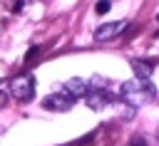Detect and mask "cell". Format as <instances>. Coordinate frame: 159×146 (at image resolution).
Segmentation results:
<instances>
[{"mask_svg":"<svg viewBox=\"0 0 159 146\" xmlns=\"http://www.w3.org/2000/svg\"><path fill=\"white\" fill-rule=\"evenodd\" d=\"M154 84L149 82V79H142V77H137V79H132V82H124L122 87H119V97L127 101V104H132V106H139V104H149L152 99H154Z\"/></svg>","mask_w":159,"mask_h":146,"instance_id":"6da1fadb","label":"cell"},{"mask_svg":"<svg viewBox=\"0 0 159 146\" xmlns=\"http://www.w3.org/2000/svg\"><path fill=\"white\" fill-rule=\"evenodd\" d=\"M10 94L17 101H30L35 97V79L30 74H17L10 79Z\"/></svg>","mask_w":159,"mask_h":146,"instance_id":"7a4b0ae2","label":"cell"},{"mask_svg":"<svg viewBox=\"0 0 159 146\" xmlns=\"http://www.w3.org/2000/svg\"><path fill=\"white\" fill-rule=\"evenodd\" d=\"M42 106L50 109V111H70V109L75 106V97H70L65 89H60V92H55V94H47V97L42 99Z\"/></svg>","mask_w":159,"mask_h":146,"instance_id":"3957f363","label":"cell"},{"mask_svg":"<svg viewBox=\"0 0 159 146\" xmlns=\"http://www.w3.org/2000/svg\"><path fill=\"white\" fill-rule=\"evenodd\" d=\"M124 27H127V20H117V22H104L102 27H97V30H94V40H97V42H107V40L117 37L119 32H124Z\"/></svg>","mask_w":159,"mask_h":146,"instance_id":"277c9868","label":"cell"},{"mask_svg":"<svg viewBox=\"0 0 159 146\" xmlns=\"http://www.w3.org/2000/svg\"><path fill=\"white\" fill-rule=\"evenodd\" d=\"M84 99H87L89 109H94V111H97V109H104V106L109 104V99H112V97L107 94V89H102V92H99V87H89V92H87V97H84Z\"/></svg>","mask_w":159,"mask_h":146,"instance_id":"5b68a950","label":"cell"},{"mask_svg":"<svg viewBox=\"0 0 159 146\" xmlns=\"http://www.w3.org/2000/svg\"><path fill=\"white\" fill-rule=\"evenodd\" d=\"M62 89L70 94V97H75V99H80V97H87V92H89V82H84V79H67L65 84H62Z\"/></svg>","mask_w":159,"mask_h":146,"instance_id":"8992f818","label":"cell"},{"mask_svg":"<svg viewBox=\"0 0 159 146\" xmlns=\"http://www.w3.org/2000/svg\"><path fill=\"white\" fill-rule=\"evenodd\" d=\"M132 69H134V74H137V77L149 79V74H152L154 64H152V62H144V59H132Z\"/></svg>","mask_w":159,"mask_h":146,"instance_id":"52a82bcc","label":"cell"},{"mask_svg":"<svg viewBox=\"0 0 159 146\" xmlns=\"http://www.w3.org/2000/svg\"><path fill=\"white\" fill-rule=\"evenodd\" d=\"M109 7H112V0H99L94 10H97L99 15H104V12H109Z\"/></svg>","mask_w":159,"mask_h":146,"instance_id":"ba28073f","label":"cell"},{"mask_svg":"<svg viewBox=\"0 0 159 146\" xmlns=\"http://www.w3.org/2000/svg\"><path fill=\"white\" fill-rule=\"evenodd\" d=\"M129 146H147V144H144V139H142V136H134V139L129 141Z\"/></svg>","mask_w":159,"mask_h":146,"instance_id":"9c48e42d","label":"cell"},{"mask_svg":"<svg viewBox=\"0 0 159 146\" xmlns=\"http://www.w3.org/2000/svg\"><path fill=\"white\" fill-rule=\"evenodd\" d=\"M5 101H7V94H5V92H2V89H0V109H2V106H5Z\"/></svg>","mask_w":159,"mask_h":146,"instance_id":"30bf717a","label":"cell"}]
</instances>
